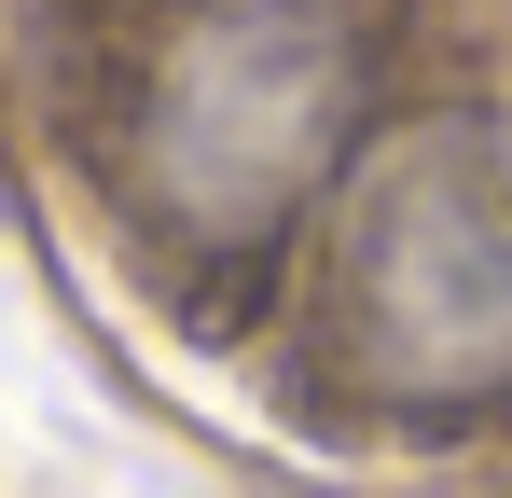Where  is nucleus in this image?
<instances>
[{
	"instance_id": "obj_2",
	"label": "nucleus",
	"mask_w": 512,
	"mask_h": 498,
	"mask_svg": "<svg viewBox=\"0 0 512 498\" xmlns=\"http://www.w3.org/2000/svg\"><path fill=\"white\" fill-rule=\"evenodd\" d=\"M346 111H360V56L319 14H208L167 70V125H153V166H167L180 222L208 236H250L277 222L319 166H333Z\"/></svg>"
},
{
	"instance_id": "obj_1",
	"label": "nucleus",
	"mask_w": 512,
	"mask_h": 498,
	"mask_svg": "<svg viewBox=\"0 0 512 498\" xmlns=\"http://www.w3.org/2000/svg\"><path fill=\"white\" fill-rule=\"evenodd\" d=\"M346 319L388 402L512 388V125H429L346 236Z\"/></svg>"
}]
</instances>
